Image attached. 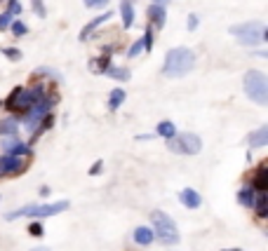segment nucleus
I'll use <instances>...</instances> for the list:
<instances>
[{"instance_id":"obj_1","label":"nucleus","mask_w":268,"mask_h":251,"mask_svg":"<svg viewBox=\"0 0 268 251\" xmlns=\"http://www.w3.org/2000/svg\"><path fill=\"white\" fill-rule=\"evenodd\" d=\"M193 66H195V54H193V49L174 47L167 52L163 73H165L167 78H184L186 73L193 71Z\"/></svg>"},{"instance_id":"obj_2","label":"nucleus","mask_w":268,"mask_h":251,"mask_svg":"<svg viewBox=\"0 0 268 251\" xmlns=\"http://www.w3.org/2000/svg\"><path fill=\"white\" fill-rule=\"evenodd\" d=\"M71 202L69 200H62V202H55V204H26L21 209L7 214V221H14V218H21V216H33V218H47V216H55L59 211L69 209Z\"/></svg>"},{"instance_id":"obj_3","label":"nucleus","mask_w":268,"mask_h":251,"mask_svg":"<svg viewBox=\"0 0 268 251\" xmlns=\"http://www.w3.org/2000/svg\"><path fill=\"white\" fill-rule=\"evenodd\" d=\"M231 33L238 35L240 45H261L266 42V24L263 21H245L238 26H231Z\"/></svg>"},{"instance_id":"obj_4","label":"nucleus","mask_w":268,"mask_h":251,"mask_svg":"<svg viewBox=\"0 0 268 251\" xmlns=\"http://www.w3.org/2000/svg\"><path fill=\"white\" fill-rule=\"evenodd\" d=\"M151 221H153V225H155V232H153V237H158L160 242H163V244H167V246L177 244V242H179L177 223H174L172 218L167 216L165 211L155 209L151 214Z\"/></svg>"},{"instance_id":"obj_5","label":"nucleus","mask_w":268,"mask_h":251,"mask_svg":"<svg viewBox=\"0 0 268 251\" xmlns=\"http://www.w3.org/2000/svg\"><path fill=\"white\" fill-rule=\"evenodd\" d=\"M245 92L254 103L266 106L268 103V80L261 71H247L245 73Z\"/></svg>"},{"instance_id":"obj_6","label":"nucleus","mask_w":268,"mask_h":251,"mask_svg":"<svg viewBox=\"0 0 268 251\" xmlns=\"http://www.w3.org/2000/svg\"><path fill=\"white\" fill-rule=\"evenodd\" d=\"M167 148L179 155H195L202 148V141L195 134H174L172 139H167Z\"/></svg>"},{"instance_id":"obj_7","label":"nucleus","mask_w":268,"mask_h":251,"mask_svg":"<svg viewBox=\"0 0 268 251\" xmlns=\"http://www.w3.org/2000/svg\"><path fill=\"white\" fill-rule=\"evenodd\" d=\"M21 169H24V162L19 157H12V155L0 157V176L3 174H19Z\"/></svg>"},{"instance_id":"obj_8","label":"nucleus","mask_w":268,"mask_h":251,"mask_svg":"<svg viewBox=\"0 0 268 251\" xmlns=\"http://www.w3.org/2000/svg\"><path fill=\"white\" fill-rule=\"evenodd\" d=\"M179 200H181V204H184V207H188V209H198L200 204H202L200 195H198V193H195L193 188H184V190H181Z\"/></svg>"},{"instance_id":"obj_9","label":"nucleus","mask_w":268,"mask_h":251,"mask_svg":"<svg viewBox=\"0 0 268 251\" xmlns=\"http://www.w3.org/2000/svg\"><path fill=\"white\" fill-rule=\"evenodd\" d=\"M111 17H113V12H103L101 17H94V19H92V21H87V24H85V28H83V31H80V40H87V35L92 33L94 28H99V26H101L103 21H109Z\"/></svg>"},{"instance_id":"obj_10","label":"nucleus","mask_w":268,"mask_h":251,"mask_svg":"<svg viewBox=\"0 0 268 251\" xmlns=\"http://www.w3.org/2000/svg\"><path fill=\"white\" fill-rule=\"evenodd\" d=\"M153 228H146V225H139L137 230H134V242H137L139 246H148L153 242Z\"/></svg>"},{"instance_id":"obj_11","label":"nucleus","mask_w":268,"mask_h":251,"mask_svg":"<svg viewBox=\"0 0 268 251\" xmlns=\"http://www.w3.org/2000/svg\"><path fill=\"white\" fill-rule=\"evenodd\" d=\"M148 19H151V24H155V28H163V26H165V19H167L165 7L151 5V7H148Z\"/></svg>"},{"instance_id":"obj_12","label":"nucleus","mask_w":268,"mask_h":251,"mask_svg":"<svg viewBox=\"0 0 268 251\" xmlns=\"http://www.w3.org/2000/svg\"><path fill=\"white\" fill-rule=\"evenodd\" d=\"M268 171H266V167H259V169H256V174H254V181H252V190H259V193H266V188H268Z\"/></svg>"},{"instance_id":"obj_13","label":"nucleus","mask_w":268,"mask_h":251,"mask_svg":"<svg viewBox=\"0 0 268 251\" xmlns=\"http://www.w3.org/2000/svg\"><path fill=\"white\" fill-rule=\"evenodd\" d=\"M247 143L252 146V148H261V146H266L268 143V127H261V129H256L254 134H249Z\"/></svg>"},{"instance_id":"obj_14","label":"nucleus","mask_w":268,"mask_h":251,"mask_svg":"<svg viewBox=\"0 0 268 251\" xmlns=\"http://www.w3.org/2000/svg\"><path fill=\"white\" fill-rule=\"evenodd\" d=\"M120 14H123V26L130 28L134 24V7H132V0H123L120 5Z\"/></svg>"},{"instance_id":"obj_15","label":"nucleus","mask_w":268,"mask_h":251,"mask_svg":"<svg viewBox=\"0 0 268 251\" xmlns=\"http://www.w3.org/2000/svg\"><path fill=\"white\" fill-rule=\"evenodd\" d=\"M238 202H240L242 207H247V209L254 207V190H252V185H245V188L238 193Z\"/></svg>"},{"instance_id":"obj_16","label":"nucleus","mask_w":268,"mask_h":251,"mask_svg":"<svg viewBox=\"0 0 268 251\" xmlns=\"http://www.w3.org/2000/svg\"><path fill=\"white\" fill-rule=\"evenodd\" d=\"M14 134H17V120L14 117L0 120V136H14Z\"/></svg>"},{"instance_id":"obj_17","label":"nucleus","mask_w":268,"mask_h":251,"mask_svg":"<svg viewBox=\"0 0 268 251\" xmlns=\"http://www.w3.org/2000/svg\"><path fill=\"white\" fill-rule=\"evenodd\" d=\"M106 73L113 78V80H120V82H125V80H130V68H125V66H118V68H106Z\"/></svg>"},{"instance_id":"obj_18","label":"nucleus","mask_w":268,"mask_h":251,"mask_svg":"<svg viewBox=\"0 0 268 251\" xmlns=\"http://www.w3.org/2000/svg\"><path fill=\"white\" fill-rule=\"evenodd\" d=\"M125 92L123 89H113V92H111V99H109V108L111 110H116L118 106H123V101H125Z\"/></svg>"},{"instance_id":"obj_19","label":"nucleus","mask_w":268,"mask_h":251,"mask_svg":"<svg viewBox=\"0 0 268 251\" xmlns=\"http://www.w3.org/2000/svg\"><path fill=\"white\" fill-rule=\"evenodd\" d=\"M7 153H10L12 157H19V155L31 153V148H28L26 143H7Z\"/></svg>"},{"instance_id":"obj_20","label":"nucleus","mask_w":268,"mask_h":251,"mask_svg":"<svg viewBox=\"0 0 268 251\" xmlns=\"http://www.w3.org/2000/svg\"><path fill=\"white\" fill-rule=\"evenodd\" d=\"M158 134L165 136V139H172V136L177 134V127H174V122H170V120H163V122L158 124Z\"/></svg>"},{"instance_id":"obj_21","label":"nucleus","mask_w":268,"mask_h":251,"mask_svg":"<svg viewBox=\"0 0 268 251\" xmlns=\"http://www.w3.org/2000/svg\"><path fill=\"white\" fill-rule=\"evenodd\" d=\"M109 68V56H99V59H92L89 61V71L92 73H103Z\"/></svg>"},{"instance_id":"obj_22","label":"nucleus","mask_w":268,"mask_h":251,"mask_svg":"<svg viewBox=\"0 0 268 251\" xmlns=\"http://www.w3.org/2000/svg\"><path fill=\"white\" fill-rule=\"evenodd\" d=\"M254 207H256V214H259V218H266V214H268L266 195H261V193H259V200H254Z\"/></svg>"},{"instance_id":"obj_23","label":"nucleus","mask_w":268,"mask_h":251,"mask_svg":"<svg viewBox=\"0 0 268 251\" xmlns=\"http://www.w3.org/2000/svg\"><path fill=\"white\" fill-rule=\"evenodd\" d=\"M10 26H12V33L17 35V38H21V35H26V33H28V26L24 24V21H12Z\"/></svg>"},{"instance_id":"obj_24","label":"nucleus","mask_w":268,"mask_h":251,"mask_svg":"<svg viewBox=\"0 0 268 251\" xmlns=\"http://www.w3.org/2000/svg\"><path fill=\"white\" fill-rule=\"evenodd\" d=\"M31 7H33L35 17H40V19L47 17V10H45V5H42V0H31Z\"/></svg>"},{"instance_id":"obj_25","label":"nucleus","mask_w":268,"mask_h":251,"mask_svg":"<svg viewBox=\"0 0 268 251\" xmlns=\"http://www.w3.org/2000/svg\"><path fill=\"white\" fill-rule=\"evenodd\" d=\"M141 49H144V40H137L130 49H127V56H130V59H134V56H137L139 52H141Z\"/></svg>"},{"instance_id":"obj_26","label":"nucleus","mask_w":268,"mask_h":251,"mask_svg":"<svg viewBox=\"0 0 268 251\" xmlns=\"http://www.w3.org/2000/svg\"><path fill=\"white\" fill-rule=\"evenodd\" d=\"M10 5H7V14L12 17V14H19L21 12V5H19V0H7Z\"/></svg>"},{"instance_id":"obj_27","label":"nucleus","mask_w":268,"mask_h":251,"mask_svg":"<svg viewBox=\"0 0 268 251\" xmlns=\"http://www.w3.org/2000/svg\"><path fill=\"white\" fill-rule=\"evenodd\" d=\"M3 54L10 56V59H14V61H17V59L21 56V52H19V49H14V47H3Z\"/></svg>"},{"instance_id":"obj_28","label":"nucleus","mask_w":268,"mask_h":251,"mask_svg":"<svg viewBox=\"0 0 268 251\" xmlns=\"http://www.w3.org/2000/svg\"><path fill=\"white\" fill-rule=\"evenodd\" d=\"M141 40H144V49H151L153 47V28H148V31H146V35L141 38Z\"/></svg>"},{"instance_id":"obj_29","label":"nucleus","mask_w":268,"mask_h":251,"mask_svg":"<svg viewBox=\"0 0 268 251\" xmlns=\"http://www.w3.org/2000/svg\"><path fill=\"white\" fill-rule=\"evenodd\" d=\"M109 5V0H85V7H92V10H94V7H106Z\"/></svg>"},{"instance_id":"obj_30","label":"nucleus","mask_w":268,"mask_h":251,"mask_svg":"<svg viewBox=\"0 0 268 251\" xmlns=\"http://www.w3.org/2000/svg\"><path fill=\"white\" fill-rule=\"evenodd\" d=\"M10 24H12V17H10L7 12H5V14H0V31H5Z\"/></svg>"},{"instance_id":"obj_31","label":"nucleus","mask_w":268,"mask_h":251,"mask_svg":"<svg viewBox=\"0 0 268 251\" xmlns=\"http://www.w3.org/2000/svg\"><path fill=\"white\" fill-rule=\"evenodd\" d=\"M28 232H31L33 237H40V235H42V225H40V223H31V228H28Z\"/></svg>"},{"instance_id":"obj_32","label":"nucleus","mask_w":268,"mask_h":251,"mask_svg":"<svg viewBox=\"0 0 268 251\" xmlns=\"http://www.w3.org/2000/svg\"><path fill=\"white\" fill-rule=\"evenodd\" d=\"M195 28H198V17L191 14V17H188V31H195Z\"/></svg>"},{"instance_id":"obj_33","label":"nucleus","mask_w":268,"mask_h":251,"mask_svg":"<svg viewBox=\"0 0 268 251\" xmlns=\"http://www.w3.org/2000/svg\"><path fill=\"white\" fill-rule=\"evenodd\" d=\"M99 171H101V162L92 164V169H89V174H99Z\"/></svg>"},{"instance_id":"obj_34","label":"nucleus","mask_w":268,"mask_h":251,"mask_svg":"<svg viewBox=\"0 0 268 251\" xmlns=\"http://www.w3.org/2000/svg\"><path fill=\"white\" fill-rule=\"evenodd\" d=\"M151 3H153V5H160V7H165L167 3H170V0H151Z\"/></svg>"},{"instance_id":"obj_35","label":"nucleus","mask_w":268,"mask_h":251,"mask_svg":"<svg viewBox=\"0 0 268 251\" xmlns=\"http://www.w3.org/2000/svg\"><path fill=\"white\" fill-rule=\"evenodd\" d=\"M31 251H49L47 246H35V249H31Z\"/></svg>"},{"instance_id":"obj_36","label":"nucleus","mask_w":268,"mask_h":251,"mask_svg":"<svg viewBox=\"0 0 268 251\" xmlns=\"http://www.w3.org/2000/svg\"><path fill=\"white\" fill-rule=\"evenodd\" d=\"M226 251H240V249H226Z\"/></svg>"}]
</instances>
